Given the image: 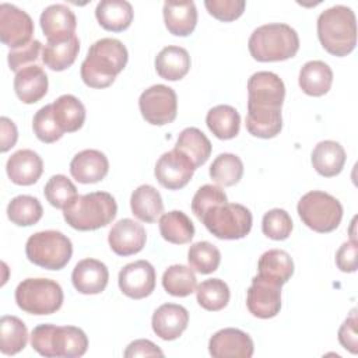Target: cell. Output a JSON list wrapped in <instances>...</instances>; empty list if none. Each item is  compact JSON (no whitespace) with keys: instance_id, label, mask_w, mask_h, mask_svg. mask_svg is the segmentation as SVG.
<instances>
[{"instance_id":"41","label":"cell","mask_w":358,"mask_h":358,"mask_svg":"<svg viewBox=\"0 0 358 358\" xmlns=\"http://www.w3.org/2000/svg\"><path fill=\"white\" fill-rule=\"evenodd\" d=\"M242 159L231 152L220 154L210 166V176L220 186H234L242 179Z\"/></svg>"},{"instance_id":"15","label":"cell","mask_w":358,"mask_h":358,"mask_svg":"<svg viewBox=\"0 0 358 358\" xmlns=\"http://www.w3.org/2000/svg\"><path fill=\"white\" fill-rule=\"evenodd\" d=\"M120 291L131 299H143L155 288V270L147 260L126 264L117 277Z\"/></svg>"},{"instance_id":"4","label":"cell","mask_w":358,"mask_h":358,"mask_svg":"<svg viewBox=\"0 0 358 358\" xmlns=\"http://www.w3.org/2000/svg\"><path fill=\"white\" fill-rule=\"evenodd\" d=\"M248 48L257 62H281L296 55L299 36L288 24H266L252 32Z\"/></svg>"},{"instance_id":"47","label":"cell","mask_w":358,"mask_h":358,"mask_svg":"<svg viewBox=\"0 0 358 358\" xmlns=\"http://www.w3.org/2000/svg\"><path fill=\"white\" fill-rule=\"evenodd\" d=\"M204 6L214 18L229 22L243 14L246 3L243 0H206Z\"/></svg>"},{"instance_id":"10","label":"cell","mask_w":358,"mask_h":358,"mask_svg":"<svg viewBox=\"0 0 358 358\" xmlns=\"http://www.w3.org/2000/svg\"><path fill=\"white\" fill-rule=\"evenodd\" d=\"M141 116L154 126L172 123L178 113L176 92L164 84H155L144 90L138 98Z\"/></svg>"},{"instance_id":"7","label":"cell","mask_w":358,"mask_h":358,"mask_svg":"<svg viewBox=\"0 0 358 358\" xmlns=\"http://www.w3.org/2000/svg\"><path fill=\"white\" fill-rule=\"evenodd\" d=\"M63 289L49 278H25L15 288V302L31 315H52L63 305Z\"/></svg>"},{"instance_id":"36","label":"cell","mask_w":358,"mask_h":358,"mask_svg":"<svg viewBox=\"0 0 358 358\" xmlns=\"http://www.w3.org/2000/svg\"><path fill=\"white\" fill-rule=\"evenodd\" d=\"M158 224L162 238L169 243L185 245L194 236V225L192 220L180 210L162 214Z\"/></svg>"},{"instance_id":"51","label":"cell","mask_w":358,"mask_h":358,"mask_svg":"<svg viewBox=\"0 0 358 358\" xmlns=\"http://www.w3.org/2000/svg\"><path fill=\"white\" fill-rule=\"evenodd\" d=\"M155 355L162 357L164 355L162 350L158 348V345H155L152 341L144 340V338L131 341L127 345L126 351H124L126 358H130V357H155Z\"/></svg>"},{"instance_id":"42","label":"cell","mask_w":358,"mask_h":358,"mask_svg":"<svg viewBox=\"0 0 358 358\" xmlns=\"http://www.w3.org/2000/svg\"><path fill=\"white\" fill-rule=\"evenodd\" d=\"M187 262L190 267L200 274L214 273L221 262V253L217 246L207 241L193 243L187 252Z\"/></svg>"},{"instance_id":"17","label":"cell","mask_w":358,"mask_h":358,"mask_svg":"<svg viewBox=\"0 0 358 358\" xmlns=\"http://www.w3.org/2000/svg\"><path fill=\"white\" fill-rule=\"evenodd\" d=\"M147 241L145 229L134 220L123 218L109 231L108 242L117 256H131L143 250Z\"/></svg>"},{"instance_id":"39","label":"cell","mask_w":358,"mask_h":358,"mask_svg":"<svg viewBox=\"0 0 358 358\" xmlns=\"http://www.w3.org/2000/svg\"><path fill=\"white\" fill-rule=\"evenodd\" d=\"M43 214V208L41 201L28 194H20L7 206V217L8 220L18 227H29L36 224Z\"/></svg>"},{"instance_id":"9","label":"cell","mask_w":358,"mask_h":358,"mask_svg":"<svg viewBox=\"0 0 358 358\" xmlns=\"http://www.w3.org/2000/svg\"><path fill=\"white\" fill-rule=\"evenodd\" d=\"M203 224L218 239H242L252 229V213L239 203H222L207 210Z\"/></svg>"},{"instance_id":"6","label":"cell","mask_w":358,"mask_h":358,"mask_svg":"<svg viewBox=\"0 0 358 358\" xmlns=\"http://www.w3.org/2000/svg\"><path fill=\"white\" fill-rule=\"evenodd\" d=\"M28 260L46 270H62L71 259V241L60 231L48 229L32 234L25 243Z\"/></svg>"},{"instance_id":"27","label":"cell","mask_w":358,"mask_h":358,"mask_svg":"<svg viewBox=\"0 0 358 358\" xmlns=\"http://www.w3.org/2000/svg\"><path fill=\"white\" fill-rule=\"evenodd\" d=\"M95 17L103 29L122 32L133 21V7L126 0H102L96 4Z\"/></svg>"},{"instance_id":"38","label":"cell","mask_w":358,"mask_h":358,"mask_svg":"<svg viewBox=\"0 0 358 358\" xmlns=\"http://www.w3.org/2000/svg\"><path fill=\"white\" fill-rule=\"evenodd\" d=\"M162 287L169 295L183 298L196 291L197 278L190 267L173 264L164 271Z\"/></svg>"},{"instance_id":"26","label":"cell","mask_w":358,"mask_h":358,"mask_svg":"<svg viewBox=\"0 0 358 358\" xmlns=\"http://www.w3.org/2000/svg\"><path fill=\"white\" fill-rule=\"evenodd\" d=\"M155 70L161 78L178 81L189 73L190 56L182 46H165L155 57Z\"/></svg>"},{"instance_id":"28","label":"cell","mask_w":358,"mask_h":358,"mask_svg":"<svg viewBox=\"0 0 358 358\" xmlns=\"http://www.w3.org/2000/svg\"><path fill=\"white\" fill-rule=\"evenodd\" d=\"M298 83L306 95L322 96L331 88L333 71L327 63L322 60H310L301 67Z\"/></svg>"},{"instance_id":"25","label":"cell","mask_w":358,"mask_h":358,"mask_svg":"<svg viewBox=\"0 0 358 358\" xmlns=\"http://www.w3.org/2000/svg\"><path fill=\"white\" fill-rule=\"evenodd\" d=\"M345 159L347 155L343 145L333 140H324L317 143L310 155L315 171L324 178L338 175L344 168Z\"/></svg>"},{"instance_id":"21","label":"cell","mask_w":358,"mask_h":358,"mask_svg":"<svg viewBox=\"0 0 358 358\" xmlns=\"http://www.w3.org/2000/svg\"><path fill=\"white\" fill-rule=\"evenodd\" d=\"M109 171L106 155L98 150H83L76 154L70 162V173L80 183H96L102 180Z\"/></svg>"},{"instance_id":"22","label":"cell","mask_w":358,"mask_h":358,"mask_svg":"<svg viewBox=\"0 0 358 358\" xmlns=\"http://www.w3.org/2000/svg\"><path fill=\"white\" fill-rule=\"evenodd\" d=\"M39 22L48 41H60L76 35L77 20L74 13L66 4L48 6L42 11Z\"/></svg>"},{"instance_id":"18","label":"cell","mask_w":358,"mask_h":358,"mask_svg":"<svg viewBox=\"0 0 358 358\" xmlns=\"http://www.w3.org/2000/svg\"><path fill=\"white\" fill-rule=\"evenodd\" d=\"M108 280V267L96 259L80 260L71 273V282L74 288L84 295L101 294L106 288Z\"/></svg>"},{"instance_id":"45","label":"cell","mask_w":358,"mask_h":358,"mask_svg":"<svg viewBox=\"0 0 358 358\" xmlns=\"http://www.w3.org/2000/svg\"><path fill=\"white\" fill-rule=\"evenodd\" d=\"M32 129L35 136L46 144L55 143L63 136V130L57 126L55 117H53V109L52 103L42 106L32 119Z\"/></svg>"},{"instance_id":"8","label":"cell","mask_w":358,"mask_h":358,"mask_svg":"<svg viewBox=\"0 0 358 358\" xmlns=\"http://www.w3.org/2000/svg\"><path fill=\"white\" fill-rule=\"evenodd\" d=\"M296 210L302 222L320 234L334 231L343 218L341 203L322 190H312L303 194L298 201Z\"/></svg>"},{"instance_id":"40","label":"cell","mask_w":358,"mask_h":358,"mask_svg":"<svg viewBox=\"0 0 358 358\" xmlns=\"http://www.w3.org/2000/svg\"><path fill=\"white\" fill-rule=\"evenodd\" d=\"M229 287L220 278H210L201 281L196 287V298L199 305L211 312L224 309L229 302Z\"/></svg>"},{"instance_id":"1","label":"cell","mask_w":358,"mask_h":358,"mask_svg":"<svg viewBox=\"0 0 358 358\" xmlns=\"http://www.w3.org/2000/svg\"><path fill=\"white\" fill-rule=\"evenodd\" d=\"M127 59V49L119 39H98L90 46L87 57L81 63V78L91 88H106L126 67Z\"/></svg>"},{"instance_id":"37","label":"cell","mask_w":358,"mask_h":358,"mask_svg":"<svg viewBox=\"0 0 358 358\" xmlns=\"http://www.w3.org/2000/svg\"><path fill=\"white\" fill-rule=\"evenodd\" d=\"M28 341L25 323L13 315H4L0 319V351L4 355H14L22 351Z\"/></svg>"},{"instance_id":"19","label":"cell","mask_w":358,"mask_h":358,"mask_svg":"<svg viewBox=\"0 0 358 358\" xmlns=\"http://www.w3.org/2000/svg\"><path fill=\"white\" fill-rule=\"evenodd\" d=\"M189 323V312L178 303H164L155 309L151 326L154 333L165 340H176L186 330Z\"/></svg>"},{"instance_id":"24","label":"cell","mask_w":358,"mask_h":358,"mask_svg":"<svg viewBox=\"0 0 358 358\" xmlns=\"http://www.w3.org/2000/svg\"><path fill=\"white\" fill-rule=\"evenodd\" d=\"M164 21L166 29L175 36L190 35L197 24V8L192 0L187 1H165Z\"/></svg>"},{"instance_id":"3","label":"cell","mask_w":358,"mask_h":358,"mask_svg":"<svg viewBox=\"0 0 358 358\" xmlns=\"http://www.w3.org/2000/svg\"><path fill=\"white\" fill-rule=\"evenodd\" d=\"M31 345L42 357H83L88 348L87 334L76 326H56L43 323L34 327Z\"/></svg>"},{"instance_id":"35","label":"cell","mask_w":358,"mask_h":358,"mask_svg":"<svg viewBox=\"0 0 358 358\" xmlns=\"http://www.w3.org/2000/svg\"><path fill=\"white\" fill-rule=\"evenodd\" d=\"M175 148L182 151L193 162L197 169L207 162L211 154V143L207 136L197 127H186L180 131Z\"/></svg>"},{"instance_id":"23","label":"cell","mask_w":358,"mask_h":358,"mask_svg":"<svg viewBox=\"0 0 358 358\" xmlns=\"http://www.w3.org/2000/svg\"><path fill=\"white\" fill-rule=\"evenodd\" d=\"M49 81L45 70L38 64H31L15 74L14 91L24 103H35L48 92Z\"/></svg>"},{"instance_id":"5","label":"cell","mask_w":358,"mask_h":358,"mask_svg":"<svg viewBox=\"0 0 358 358\" xmlns=\"http://www.w3.org/2000/svg\"><path fill=\"white\" fill-rule=\"evenodd\" d=\"M117 214V204L108 192L77 196L64 210V221L77 231H95L106 227Z\"/></svg>"},{"instance_id":"31","label":"cell","mask_w":358,"mask_h":358,"mask_svg":"<svg viewBox=\"0 0 358 358\" xmlns=\"http://www.w3.org/2000/svg\"><path fill=\"white\" fill-rule=\"evenodd\" d=\"M294 274V262L291 256L281 249L264 252L257 263V275L278 285L285 284Z\"/></svg>"},{"instance_id":"14","label":"cell","mask_w":358,"mask_h":358,"mask_svg":"<svg viewBox=\"0 0 358 358\" xmlns=\"http://www.w3.org/2000/svg\"><path fill=\"white\" fill-rule=\"evenodd\" d=\"M248 310L260 319H270L281 309V285L260 275L252 278V285L246 294Z\"/></svg>"},{"instance_id":"52","label":"cell","mask_w":358,"mask_h":358,"mask_svg":"<svg viewBox=\"0 0 358 358\" xmlns=\"http://www.w3.org/2000/svg\"><path fill=\"white\" fill-rule=\"evenodd\" d=\"M1 123V144H0V151L1 152H7L10 148H13L17 143L18 138V131L17 127L14 124L13 120H10L8 117L3 116L0 119Z\"/></svg>"},{"instance_id":"13","label":"cell","mask_w":358,"mask_h":358,"mask_svg":"<svg viewBox=\"0 0 358 358\" xmlns=\"http://www.w3.org/2000/svg\"><path fill=\"white\" fill-rule=\"evenodd\" d=\"M285 98L282 80L271 71H257L248 80V105L281 109Z\"/></svg>"},{"instance_id":"30","label":"cell","mask_w":358,"mask_h":358,"mask_svg":"<svg viewBox=\"0 0 358 358\" xmlns=\"http://www.w3.org/2000/svg\"><path fill=\"white\" fill-rule=\"evenodd\" d=\"M78 52L80 41L76 35L60 41H48L42 48V62L53 71H63L76 62Z\"/></svg>"},{"instance_id":"44","label":"cell","mask_w":358,"mask_h":358,"mask_svg":"<svg viewBox=\"0 0 358 358\" xmlns=\"http://www.w3.org/2000/svg\"><path fill=\"white\" fill-rule=\"evenodd\" d=\"M292 220L282 208H273L263 215L262 231L273 241H284L291 235Z\"/></svg>"},{"instance_id":"11","label":"cell","mask_w":358,"mask_h":358,"mask_svg":"<svg viewBox=\"0 0 358 358\" xmlns=\"http://www.w3.org/2000/svg\"><path fill=\"white\" fill-rule=\"evenodd\" d=\"M34 34V21L31 15L14 4H0V39L1 42L17 49L28 45Z\"/></svg>"},{"instance_id":"29","label":"cell","mask_w":358,"mask_h":358,"mask_svg":"<svg viewBox=\"0 0 358 358\" xmlns=\"http://www.w3.org/2000/svg\"><path fill=\"white\" fill-rule=\"evenodd\" d=\"M282 129L281 109L248 105L246 130L259 138H273Z\"/></svg>"},{"instance_id":"16","label":"cell","mask_w":358,"mask_h":358,"mask_svg":"<svg viewBox=\"0 0 358 358\" xmlns=\"http://www.w3.org/2000/svg\"><path fill=\"white\" fill-rule=\"evenodd\" d=\"M208 351L214 358H250L255 347L253 340L248 333L239 329L227 327L211 336Z\"/></svg>"},{"instance_id":"20","label":"cell","mask_w":358,"mask_h":358,"mask_svg":"<svg viewBox=\"0 0 358 358\" xmlns=\"http://www.w3.org/2000/svg\"><path fill=\"white\" fill-rule=\"evenodd\" d=\"M10 180L20 186H29L38 182L43 172L42 158L29 148L15 151L6 164Z\"/></svg>"},{"instance_id":"46","label":"cell","mask_w":358,"mask_h":358,"mask_svg":"<svg viewBox=\"0 0 358 358\" xmlns=\"http://www.w3.org/2000/svg\"><path fill=\"white\" fill-rule=\"evenodd\" d=\"M225 192L215 185H203L193 196L192 200V211L201 221L204 213L214 206L227 203Z\"/></svg>"},{"instance_id":"48","label":"cell","mask_w":358,"mask_h":358,"mask_svg":"<svg viewBox=\"0 0 358 358\" xmlns=\"http://www.w3.org/2000/svg\"><path fill=\"white\" fill-rule=\"evenodd\" d=\"M42 43L38 39H32L28 45L11 49L7 55L8 66L13 71L18 73L20 70L31 66V63H35L39 57V53L42 50Z\"/></svg>"},{"instance_id":"12","label":"cell","mask_w":358,"mask_h":358,"mask_svg":"<svg viewBox=\"0 0 358 358\" xmlns=\"http://www.w3.org/2000/svg\"><path fill=\"white\" fill-rule=\"evenodd\" d=\"M194 171L196 168L189 157L173 148L158 158L154 175L162 187L168 190H179L190 182Z\"/></svg>"},{"instance_id":"43","label":"cell","mask_w":358,"mask_h":358,"mask_svg":"<svg viewBox=\"0 0 358 358\" xmlns=\"http://www.w3.org/2000/svg\"><path fill=\"white\" fill-rule=\"evenodd\" d=\"M43 194L50 206L64 210L78 194L74 183L64 175H53L45 185Z\"/></svg>"},{"instance_id":"34","label":"cell","mask_w":358,"mask_h":358,"mask_svg":"<svg viewBox=\"0 0 358 358\" xmlns=\"http://www.w3.org/2000/svg\"><path fill=\"white\" fill-rule=\"evenodd\" d=\"M206 123L217 138L231 140L239 133L241 116L231 105H217L207 112Z\"/></svg>"},{"instance_id":"49","label":"cell","mask_w":358,"mask_h":358,"mask_svg":"<svg viewBox=\"0 0 358 358\" xmlns=\"http://www.w3.org/2000/svg\"><path fill=\"white\" fill-rule=\"evenodd\" d=\"M338 341L340 344L352 354H357L358 336H357V315L355 309L351 310V315L344 320L338 329Z\"/></svg>"},{"instance_id":"33","label":"cell","mask_w":358,"mask_h":358,"mask_svg":"<svg viewBox=\"0 0 358 358\" xmlns=\"http://www.w3.org/2000/svg\"><path fill=\"white\" fill-rule=\"evenodd\" d=\"M131 213L143 222H155L164 211L159 192L151 185L138 186L130 197Z\"/></svg>"},{"instance_id":"2","label":"cell","mask_w":358,"mask_h":358,"mask_svg":"<svg viewBox=\"0 0 358 358\" xmlns=\"http://www.w3.org/2000/svg\"><path fill=\"white\" fill-rule=\"evenodd\" d=\"M317 36L322 46L333 56L343 57L357 45V21L347 6H333L317 18Z\"/></svg>"},{"instance_id":"32","label":"cell","mask_w":358,"mask_h":358,"mask_svg":"<svg viewBox=\"0 0 358 358\" xmlns=\"http://www.w3.org/2000/svg\"><path fill=\"white\" fill-rule=\"evenodd\" d=\"M53 117L57 126L66 133H74L83 127L85 122V106L83 102L70 94L59 96L53 103Z\"/></svg>"},{"instance_id":"50","label":"cell","mask_w":358,"mask_h":358,"mask_svg":"<svg viewBox=\"0 0 358 358\" xmlns=\"http://www.w3.org/2000/svg\"><path fill=\"white\" fill-rule=\"evenodd\" d=\"M357 252H358L357 242H352V241L344 242L336 253L337 267L344 273L357 271Z\"/></svg>"}]
</instances>
